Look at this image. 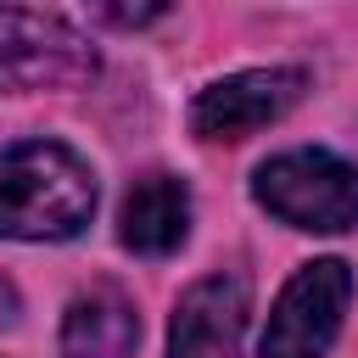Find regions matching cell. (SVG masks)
<instances>
[{"label":"cell","mask_w":358,"mask_h":358,"mask_svg":"<svg viewBox=\"0 0 358 358\" xmlns=\"http://www.w3.org/2000/svg\"><path fill=\"white\" fill-rule=\"evenodd\" d=\"M95 218V173L62 140L0 151V241H73Z\"/></svg>","instance_id":"6da1fadb"},{"label":"cell","mask_w":358,"mask_h":358,"mask_svg":"<svg viewBox=\"0 0 358 358\" xmlns=\"http://www.w3.org/2000/svg\"><path fill=\"white\" fill-rule=\"evenodd\" d=\"M252 196L268 218L291 229H313V235L358 229V168L319 145L268 157L252 173Z\"/></svg>","instance_id":"7a4b0ae2"},{"label":"cell","mask_w":358,"mask_h":358,"mask_svg":"<svg viewBox=\"0 0 358 358\" xmlns=\"http://www.w3.org/2000/svg\"><path fill=\"white\" fill-rule=\"evenodd\" d=\"M101 73L95 45L45 11L0 6V95H39V90H78Z\"/></svg>","instance_id":"3957f363"},{"label":"cell","mask_w":358,"mask_h":358,"mask_svg":"<svg viewBox=\"0 0 358 358\" xmlns=\"http://www.w3.org/2000/svg\"><path fill=\"white\" fill-rule=\"evenodd\" d=\"M347 302H352V268L341 257L302 263L268 308L257 358H324L330 341L341 336Z\"/></svg>","instance_id":"277c9868"},{"label":"cell","mask_w":358,"mask_h":358,"mask_svg":"<svg viewBox=\"0 0 358 358\" xmlns=\"http://www.w3.org/2000/svg\"><path fill=\"white\" fill-rule=\"evenodd\" d=\"M308 90V73L302 67H246V73H229L218 84H207L196 101H190V129L201 140H246L268 123H280Z\"/></svg>","instance_id":"5b68a950"},{"label":"cell","mask_w":358,"mask_h":358,"mask_svg":"<svg viewBox=\"0 0 358 358\" xmlns=\"http://www.w3.org/2000/svg\"><path fill=\"white\" fill-rule=\"evenodd\" d=\"M252 313V291L241 274H207L196 280L168 324V358H235L241 330Z\"/></svg>","instance_id":"8992f818"},{"label":"cell","mask_w":358,"mask_h":358,"mask_svg":"<svg viewBox=\"0 0 358 358\" xmlns=\"http://www.w3.org/2000/svg\"><path fill=\"white\" fill-rule=\"evenodd\" d=\"M190 235V190L173 173H145L134 179V190L123 196L117 213V241L140 257H168L179 252Z\"/></svg>","instance_id":"52a82bcc"},{"label":"cell","mask_w":358,"mask_h":358,"mask_svg":"<svg viewBox=\"0 0 358 358\" xmlns=\"http://www.w3.org/2000/svg\"><path fill=\"white\" fill-rule=\"evenodd\" d=\"M134 347H140V313L117 285L73 296L62 319V358H134Z\"/></svg>","instance_id":"ba28073f"},{"label":"cell","mask_w":358,"mask_h":358,"mask_svg":"<svg viewBox=\"0 0 358 358\" xmlns=\"http://www.w3.org/2000/svg\"><path fill=\"white\" fill-rule=\"evenodd\" d=\"M112 22H123V28H145V22H157L173 0H95Z\"/></svg>","instance_id":"9c48e42d"}]
</instances>
